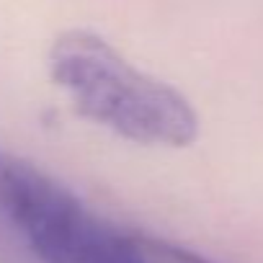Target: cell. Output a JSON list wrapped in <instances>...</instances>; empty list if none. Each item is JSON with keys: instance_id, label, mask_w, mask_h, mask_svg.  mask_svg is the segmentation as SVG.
<instances>
[{"instance_id": "1", "label": "cell", "mask_w": 263, "mask_h": 263, "mask_svg": "<svg viewBox=\"0 0 263 263\" xmlns=\"http://www.w3.org/2000/svg\"><path fill=\"white\" fill-rule=\"evenodd\" d=\"M47 65L52 83L67 93L78 116L121 140L186 147L199 137V116L189 98L135 67L93 31H62L49 47Z\"/></svg>"}, {"instance_id": "2", "label": "cell", "mask_w": 263, "mask_h": 263, "mask_svg": "<svg viewBox=\"0 0 263 263\" xmlns=\"http://www.w3.org/2000/svg\"><path fill=\"white\" fill-rule=\"evenodd\" d=\"M0 214L42 263H168L145 235H126L39 165L0 150Z\"/></svg>"}]
</instances>
